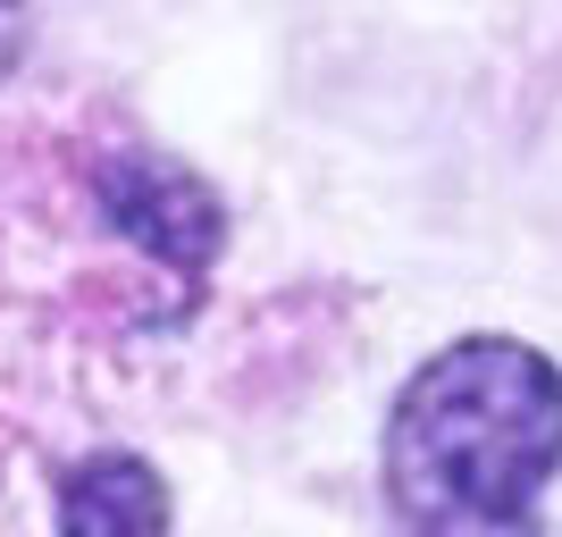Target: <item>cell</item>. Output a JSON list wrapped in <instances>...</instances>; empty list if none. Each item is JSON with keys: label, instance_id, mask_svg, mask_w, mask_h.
<instances>
[{"label": "cell", "instance_id": "obj_1", "mask_svg": "<svg viewBox=\"0 0 562 537\" xmlns=\"http://www.w3.org/2000/svg\"><path fill=\"white\" fill-rule=\"evenodd\" d=\"M386 513L403 537H554V361L462 336L386 421Z\"/></svg>", "mask_w": 562, "mask_h": 537}, {"label": "cell", "instance_id": "obj_3", "mask_svg": "<svg viewBox=\"0 0 562 537\" xmlns=\"http://www.w3.org/2000/svg\"><path fill=\"white\" fill-rule=\"evenodd\" d=\"M25 34H34V0H0V85L18 76V59H25Z\"/></svg>", "mask_w": 562, "mask_h": 537}, {"label": "cell", "instance_id": "obj_2", "mask_svg": "<svg viewBox=\"0 0 562 537\" xmlns=\"http://www.w3.org/2000/svg\"><path fill=\"white\" fill-rule=\"evenodd\" d=\"M59 537H168V479L143 454H93L59 479Z\"/></svg>", "mask_w": 562, "mask_h": 537}]
</instances>
